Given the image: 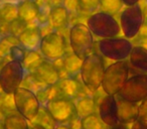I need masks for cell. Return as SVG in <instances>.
Segmentation results:
<instances>
[{
  "label": "cell",
  "mask_w": 147,
  "mask_h": 129,
  "mask_svg": "<svg viewBox=\"0 0 147 129\" xmlns=\"http://www.w3.org/2000/svg\"><path fill=\"white\" fill-rule=\"evenodd\" d=\"M105 70V59L101 53L93 51L87 55L83 59L80 71L81 80L85 88L92 93L100 90Z\"/></svg>",
  "instance_id": "1"
},
{
  "label": "cell",
  "mask_w": 147,
  "mask_h": 129,
  "mask_svg": "<svg viewBox=\"0 0 147 129\" xmlns=\"http://www.w3.org/2000/svg\"><path fill=\"white\" fill-rule=\"evenodd\" d=\"M130 73V63L127 59L114 61L106 68L101 89L106 95H117Z\"/></svg>",
  "instance_id": "2"
},
{
  "label": "cell",
  "mask_w": 147,
  "mask_h": 129,
  "mask_svg": "<svg viewBox=\"0 0 147 129\" xmlns=\"http://www.w3.org/2000/svg\"><path fill=\"white\" fill-rule=\"evenodd\" d=\"M87 26L92 31L93 35L100 38H111V37L119 36L121 33L120 23L109 13L99 11L87 18Z\"/></svg>",
  "instance_id": "3"
},
{
  "label": "cell",
  "mask_w": 147,
  "mask_h": 129,
  "mask_svg": "<svg viewBox=\"0 0 147 129\" xmlns=\"http://www.w3.org/2000/svg\"><path fill=\"white\" fill-rule=\"evenodd\" d=\"M71 51L84 59L94 49V35L86 23L78 22L71 25L69 32Z\"/></svg>",
  "instance_id": "4"
},
{
  "label": "cell",
  "mask_w": 147,
  "mask_h": 129,
  "mask_svg": "<svg viewBox=\"0 0 147 129\" xmlns=\"http://www.w3.org/2000/svg\"><path fill=\"white\" fill-rule=\"evenodd\" d=\"M26 74L23 63L18 61H6L0 68V87L2 92L13 94L19 87Z\"/></svg>",
  "instance_id": "5"
},
{
  "label": "cell",
  "mask_w": 147,
  "mask_h": 129,
  "mask_svg": "<svg viewBox=\"0 0 147 129\" xmlns=\"http://www.w3.org/2000/svg\"><path fill=\"white\" fill-rule=\"evenodd\" d=\"M99 53L113 61L127 59L133 49V43L126 37H111V38H101L98 41Z\"/></svg>",
  "instance_id": "6"
},
{
  "label": "cell",
  "mask_w": 147,
  "mask_h": 129,
  "mask_svg": "<svg viewBox=\"0 0 147 129\" xmlns=\"http://www.w3.org/2000/svg\"><path fill=\"white\" fill-rule=\"evenodd\" d=\"M143 22L144 17L139 3L131 6H126V8L120 13L119 23L121 32L123 33L124 37L128 39H133L138 35Z\"/></svg>",
  "instance_id": "7"
},
{
  "label": "cell",
  "mask_w": 147,
  "mask_h": 129,
  "mask_svg": "<svg viewBox=\"0 0 147 129\" xmlns=\"http://www.w3.org/2000/svg\"><path fill=\"white\" fill-rule=\"evenodd\" d=\"M38 49L45 59L55 61L67 53V41L61 33L53 30L42 35Z\"/></svg>",
  "instance_id": "8"
},
{
  "label": "cell",
  "mask_w": 147,
  "mask_h": 129,
  "mask_svg": "<svg viewBox=\"0 0 147 129\" xmlns=\"http://www.w3.org/2000/svg\"><path fill=\"white\" fill-rule=\"evenodd\" d=\"M15 110L18 111L28 121H32L40 108V102L36 94L23 87H19L13 93Z\"/></svg>",
  "instance_id": "9"
},
{
  "label": "cell",
  "mask_w": 147,
  "mask_h": 129,
  "mask_svg": "<svg viewBox=\"0 0 147 129\" xmlns=\"http://www.w3.org/2000/svg\"><path fill=\"white\" fill-rule=\"evenodd\" d=\"M117 96L130 102H142L147 98V74H137L129 77Z\"/></svg>",
  "instance_id": "10"
},
{
  "label": "cell",
  "mask_w": 147,
  "mask_h": 129,
  "mask_svg": "<svg viewBox=\"0 0 147 129\" xmlns=\"http://www.w3.org/2000/svg\"><path fill=\"white\" fill-rule=\"evenodd\" d=\"M45 106L59 124H67L77 115L74 100L65 97L53 99Z\"/></svg>",
  "instance_id": "11"
},
{
  "label": "cell",
  "mask_w": 147,
  "mask_h": 129,
  "mask_svg": "<svg viewBox=\"0 0 147 129\" xmlns=\"http://www.w3.org/2000/svg\"><path fill=\"white\" fill-rule=\"evenodd\" d=\"M27 73H31L39 82L45 85H55L61 79L59 71L55 63L45 57L36 67H34L30 72Z\"/></svg>",
  "instance_id": "12"
},
{
  "label": "cell",
  "mask_w": 147,
  "mask_h": 129,
  "mask_svg": "<svg viewBox=\"0 0 147 129\" xmlns=\"http://www.w3.org/2000/svg\"><path fill=\"white\" fill-rule=\"evenodd\" d=\"M97 107L99 116L106 126L111 127L119 122L116 95H105Z\"/></svg>",
  "instance_id": "13"
},
{
  "label": "cell",
  "mask_w": 147,
  "mask_h": 129,
  "mask_svg": "<svg viewBox=\"0 0 147 129\" xmlns=\"http://www.w3.org/2000/svg\"><path fill=\"white\" fill-rule=\"evenodd\" d=\"M19 45L26 51H37L42 38V32L39 25H27L17 36Z\"/></svg>",
  "instance_id": "14"
},
{
  "label": "cell",
  "mask_w": 147,
  "mask_h": 129,
  "mask_svg": "<svg viewBox=\"0 0 147 129\" xmlns=\"http://www.w3.org/2000/svg\"><path fill=\"white\" fill-rule=\"evenodd\" d=\"M117 110H118V120L124 124H132L139 117L138 103L124 100L116 95Z\"/></svg>",
  "instance_id": "15"
},
{
  "label": "cell",
  "mask_w": 147,
  "mask_h": 129,
  "mask_svg": "<svg viewBox=\"0 0 147 129\" xmlns=\"http://www.w3.org/2000/svg\"><path fill=\"white\" fill-rule=\"evenodd\" d=\"M18 18L16 2H0V35L9 34L10 24Z\"/></svg>",
  "instance_id": "16"
},
{
  "label": "cell",
  "mask_w": 147,
  "mask_h": 129,
  "mask_svg": "<svg viewBox=\"0 0 147 129\" xmlns=\"http://www.w3.org/2000/svg\"><path fill=\"white\" fill-rule=\"evenodd\" d=\"M57 86L61 97H65L71 100L82 97L81 95L84 92V89H86L83 83L73 77L61 78L57 83Z\"/></svg>",
  "instance_id": "17"
},
{
  "label": "cell",
  "mask_w": 147,
  "mask_h": 129,
  "mask_svg": "<svg viewBox=\"0 0 147 129\" xmlns=\"http://www.w3.org/2000/svg\"><path fill=\"white\" fill-rule=\"evenodd\" d=\"M18 18L24 21L27 25L37 20L40 12V6L35 0H19L17 2Z\"/></svg>",
  "instance_id": "18"
},
{
  "label": "cell",
  "mask_w": 147,
  "mask_h": 129,
  "mask_svg": "<svg viewBox=\"0 0 147 129\" xmlns=\"http://www.w3.org/2000/svg\"><path fill=\"white\" fill-rule=\"evenodd\" d=\"M69 21V13L63 5H53L49 9V24L53 30H61L67 26Z\"/></svg>",
  "instance_id": "19"
},
{
  "label": "cell",
  "mask_w": 147,
  "mask_h": 129,
  "mask_svg": "<svg viewBox=\"0 0 147 129\" xmlns=\"http://www.w3.org/2000/svg\"><path fill=\"white\" fill-rule=\"evenodd\" d=\"M129 63L142 74H147V49L138 45H133L129 55Z\"/></svg>",
  "instance_id": "20"
},
{
  "label": "cell",
  "mask_w": 147,
  "mask_h": 129,
  "mask_svg": "<svg viewBox=\"0 0 147 129\" xmlns=\"http://www.w3.org/2000/svg\"><path fill=\"white\" fill-rule=\"evenodd\" d=\"M75 106H76L77 115L81 119L89 116L91 114L97 113V103L93 97L90 96H82L74 100Z\"/></svg>",
  "instance_id": "21"
},
{
  "label": "cell",
  "mask_w": 147,
  "mask_h": 129,
  "mask_svg": "<svg viewBox=\"0 0 147 129\" xmlns=\"http://www.w3.org/2000/svg\"><path fill=\"white\" fill-rule=\"evenodd\" d=\"M61 61H63V70L67 75V77L76 78L78 75H80L83 59H80L77 55H75L73 51L71 53L67 51Z\"/></svg>",
  "instance_id": "22"
},
{
  "label": "cell",
  "mask_w": 147,
  "mask_h": 129,
  "mask_svg": "<svg viewBox=\"0 0 147 129\" xmlns=\"http://www.w3.org/2000/svg\"><path fill=\"white\" fill-rule=\"evenodd\" d=\"M3 126L4 129H29V123L18 111L12 110L5 114Z\"/></svg>",
  "instance_id": "23"
},
{
  "label": "cell",
  "mask_w": 147,
  "mask_h": 129,
  "mask_svg": "<svg viewBox=\"0 0 147 129\" xmlns=\"http://www.w3.org/2000/svg\"><path fill=\"white\" fill-rule=\"evenodd\" d=\"M31 123L38 125L45 129H55V127L59 124L57 120L53 117V115L49 113V111L47 110V106H43V105H40L38 113L33 118Z\"/></svg>",
  "instance_id": "24"
},
{
  "label": "cell",
  "mask_w": 147,
  "mask_h": 129,
  "mask_svg": "<svg viewBox=\"0 0 147 129\" xmlns=\"http://www.w3.org/2000/svg\"><path fill=\"white\" fill-rule=\"evenodd\" d=\"M35 94H36L40 104L43 105V106H45V105H47L51 100H53V99H55V98H57V97H61V94H59V89H57V84L47 85V86H45V88L37 91Z\"/></svg>",
  "instance_id": "25"
},
{
  "label": "cell",
  "mask_w": 147,
  "mask_h": 129,
  "mask_svg": "<svg viewBox=\"0 0 147 129\" xmlns=\"http://www.w3.org/2000/svg\"><path fill=\"white\" fill-rule=\"evenodd\" d=\"M124 3L122 0H100L99 8L103 12L115 15L122 10Z\"/></svg>",
  "instance_id": "26"
},
{
  "label": "cell",
  "mask_w": 147,
  "mask_h": 129,
  "mask_svg": "<svg viewBox=\"0 0 147 129\" xmlns=\"http://www.w3.org/2000/svg\"><path fill=\"white\" fill-rule=\"evenodd\" d=\"M43 59L40 53L37 51H26L25 53V57L23 59L22 63L26 72H30L34 67H36L40 61Z\"/></svg>",
  "instance_id": "27"
},
{
  "label": "cell",
  "mask_w": 147,
  "mask_h": 129,
  "mask_svg": "<svg viewBox=\"0 0 147 129\" xmlns=\"http://www.w3.org/2000/svg\"><path fill=\"white\" fill-rule=\"evenodd\" d=\"M106 125L101 120L98 113H94L82 119V128L84 129H106Z\"/></svg>",
  "instance_id": "28"
},
{
  "label": "cell",
  "mask_w": 147,
  "mask_h": 129,
  "mask_svg": "<svg viewBox=\"0 0 147 129\" xmlns=\"http://www.w3.org/2000/svg\"><path fill=\"white\" fill-rule=\"evenodd\" d=\"M45 86H47V85H45L41 82H39L31 73H27V72H26V74H25L24 79H23V81H22V84H21V87L28 89V90L32 91V92H34V93H36L37 91H39L40 89L45 88Z\"/></svg>",
  "instance_id": "29"
},
{
  "label": "cell",
  "mask_w": 147,
  "mask_h": 129,
  "mask_svg": "<svg viewBox=\"0 0 147 129\" xmlns=\"http://www.w3.org/2000/svg\"><path fill=\"white\" fill-rule=\"evenodd\" d=\"M19 41L17 36L12 34H6L0 36V49L6 55H8V53L10 49L15 45H18Z\"/></svg>",
  "instance_id": "30"
},
{
  "label": "cell",
  "mask_w": 147,
  "mask_h": 129,
  "mask_svg": "<svg viewBox=\"0 0 147 129\" xmlns=\"http://www.w3.org/2000/svg\"><path fill=\"white\" fill-rule=\"evenodd\" d=\"M81 12L87 14H93L97 12V9L100 5V0H79Z\"/></svg>",
  "instance_id": "31"
},
{
  "label": "cell",
  "mask_w": 147,
  "mask_h": 129,
  "mask_svg": "<svg viewBox=\"0 0 147 129\" xmlns=\"http://www.w3.org/2000/svg\"><path fill=\"white\" fill-rule=\"evenodd\" d=\"M0 109L5 113L15 110L13 94H6L4 92L0 93Z\"/></svg>",
  "instance_id": "32"
},
{
  "label": "cell",
  "mask_w": 147,
  "mask_h": 129,
  "mask_svg": "<svg viewBox=\"0 0 147 129\" xmlns=\"http://www.w3.org/2000/svg\"><path fill=\"white\" fill-rule=\"evenodd\" d=\"M25 53H26V49H25L22 45H20L18 43V45H15L11 47L8 53V55H9V57H10V59L18 61L22 63L25 57Z\"/></svg>",
  "instance_id": "33"
},
{
  "label": "cell",
  "mask_w": 147,
  "mask_h": 129,
  "mask_svg": "<svg viewBox=\"0 0 147 129\" xmlns=\"http://www.w3.org/2000/svg\"><path fill=\"white\" fill-rule=\"evenodd\" d=\"M63 5L69 14L71 13H77L80 11L79 0H63Z\"/></svg>",
  "instance_id": "34"
},
{
  "label": "cell",
  "mask_w": 147,
  "mask_h": 129,
  "mask_svg": "<svg viewBox=\"0 0 147 129\" xmlns=\"http://www.w3.org/2000/svg\"><path fill=\"white\" fill-rule=\"evenodd\" d=\"M139 119L147 122V98H145L139 105Z\"/></svg>",
  "instance_id": "35"
},
{
  "label": "cell",
  "mask_w": 147,
  "mask_h": 129,
  "mask_svg": "<svg viewBox=\"0 0 147 129\" xmlns=\"http://www.w3.org/2000/svg\"><path fill=\"white\" fill-rule=\"evenodd\" d=\"M67 125H69L71 129H82V119L76 115Z\"/></svg>",
  "instance_id": "36"
},
{
  "label": "cell",
  "mask_w": 147,
  "mask_h": 129,
  "mask_svg": "<svg viewBox=\"0 0 147 129\" xmlns=\"http://www.w3.org/2000/svg\"><path fill=\"white\" fill-rule=\"evenodd\" d=\"M130 129H147V122L138 118L134 123L131 124Z\"/></svg>",
  "instance_id": "37"
},
{
  "label": "cell",
  "mask_w": 147,
  "mask_h": 129,
  "mask_svg": "<svg viewBox=\"0 0 147 129\" xmlns=\"http://www.w3.org/2000/svg\"><path fill=\"white\" fill-rule=\"evenodd\" d=\"M136 37H137L136 45H141V47H143L144 49H147V36H136Z\"/></svg>",
  "instance_id": "38"
},
{
  "label": "cell",
  "mask_w": 147,
  "mask_h": 129,
  "mask_svg": "<svg viewBox=\"0 0 147 129\" xmlns=\"http://www.w3.org/2000/svg\"><path fill=\"white\" fill-rule=\"evenodd\" d=\"M142 9L143 17H144V22H147V0H144L143 2H139Z\"/></svg>",
  "instance_id": "39"
},
{
  "label": "cell",
  "mask_w": 147,
  "mask_h": 129,
  "mask_svg": "<svg viewBox=\"0 0 147 129\" xmlns=\"http://www.w3.org/2000/svg\"><path fill=\"white\" fill-rule=\"evenodd\" d=\"M108 129H130L128 124H124V123H120L118 122L117 124L113 125L111 127H108Z\"/></svg>",
  "instance_id": "40"
},
{
  "label": "cell",
  "mask_w": 147,
  "mask_h": 129,
  "mask_svg": "<svg viewBox=\"0 0 147 129\" xmlns=\"http://www.w3.org/2000/svg\"><path fill=\"white\" fill-rule=\"evenodd\" d=\"M122 1L126 6H131V5L137 4V3L140 2V0H122Z\"/></svg>",
  "instance_id": "41"
},
{
  "label": "cell",
  "mask_w": 147,
  "mask_h": 129,
  "mask_svg": "<svg viewBox=\"0 0 147 129\" xmlns=\"http://www.w3.org/2000/svg\"><path fill=\"white\" fill-rule=\"evenodd\" d=\"M7 55H5L4 53H3L2 51H1V49H0V68H1V65L3 63V61H4V59H6Z\"/></svg>",
  "instance_id": "42"
},
{
  "label": "cell",
  "mask_w": 147,
  "mask_h": 129,
  "mask_svg": "<svg viewBox=\"0 0 147 129\" xmlns=\"http://www.w3.org/2000/svg\"><path fill=\"white\" fill-rule=\"evenodd\" d=\"M55 129H71V127L67 124H57Z\"/></svg>",
  "instance_id": "43"
},
{
  "label": "cell",
  "mask_w": 147,
  "mask_h": 129,
  "mask_svg": "<svg viewBox=\"0 0 147 129\" xmlns=\"http://www.w3.org/2000/svg\"><path fill=\"white\" fill-rule=\"evenodd\" d=\"M5 114H6V113L0 109V122H3V120H4V117H5Z\"/></svg>",
  "instance_id": "44"
},
{
  "label": "cell",
  "mask_w": 147,
  "mask_h": 129,
  "mask_svg": "<svg viewBox=\"0 0 147 129\" xmlns=\"http://www.w3.org/2000/svg\"><path fill=\"white\" fill-rule=\"evenodd\" d=\"M29 129H45V128H42V127L38 126V125H36V124H32V123H31V125H29Z\"/></svg>",
  "instance_id": "45"
},
{
  "label": "cell",
  "mask_w": 147,
  "mask_h": 129,
  "mask_svg": "<svg viewBox=\"0 0 147 129\" xmlns=\"http://www.w3.org/2000/svg\"><path fill=\"white\" fill-rule=\"evenodd\" d=\"M3 1H7V2H15L17 0H3Z\"/></svg>",
  "instance_id": "46"
},
{
  "label": "cell",
  "mask_w": 147,
  "mask_h": 129,
  "mask_svg": "<svg viewBox=\"0 0 147 129\" xmlns=\"http://www.w3.org/2000/svg\"><path fill=\"white\" fill-rule=\"evenodd\" d=\"M0 129H4V126H3V122H0Z\"/></svg>",
  "instance_id": "47"
},
{
  "label": "cell",
  "mask_w": 147,
  "mask_h": 129,
  "mask_svg": "<svg viewBox=\"0 0 147 129\" xmlns=\"http://www.w3.org/2000/svg\"><path fill=\"white\" fill-rule=\"evenodd\" d=\"M1 92H2V90H1V87H0V93H1Z\"/></svg>",
  "instance_id": "48"
},
{
  "label": "cell",
  "mask_w": 147,
  "mask_h": 129,
  "mask_svg": "<svg viewBox=\"0 0 147 129\" xmlns=\"http://www.w3.org/2000/svg\"><path fill=\"white\" fill-rule=\"evenodd\" d=\"M82 129H84V128H82Z\"/></svg>",
  "instance_id": "49"
},
{
  "label": "cell",
  "mask_w": 147,
  "mask_h": 129,
  "mask_svg": "<svg viewBox=\"0 0 147 129\" xmlns=\"http://www.w3.org/2000/svg\"><path fill=\"white\" fill-rule=\"evenodd\" d=\"M0 36H1V35H0Z\"/></svg>",
  "instance_id": "50"
}]
</instances>
